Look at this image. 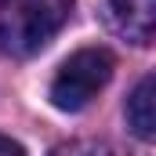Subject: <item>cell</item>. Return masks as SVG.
<instances>
[{
  "label": "cell",
  "instance_id": "obj_3",
  "mask_svg": "<svg viewBox=\"0 0 156 156\" xmlns=\"http://www.w3.org/2000/svg\"><path fill=\"white\" fill-rule=\"evenodd\" d=\"M102 15H105V26L116 37L131 40L138 47H149L153 44L156 0H102Z\"/></svg>",
  "mask_w": 156,
  "mask_h": 156
},
{
  "label": "cell",
  "instance_id": "obj_6",
  "mask_svg": "<svg viewBox=\"0 0 156 156\" xmlns=\"http://www.w3.org/2000/svg\"><path fill=\"white\" fill-rule=\"evenodd\" d=\"M0 156H26V149H22L18 142H11V138L0 134Z\"/></svg>",
  "mask_w": 156,
  "mask_h": 156
},
{
  "label": "cell",
  "instance_id": "obj_4",
  "mask_svg": "<svg viewBox=\"0 0 156 156\" xmlns=\"http://www.w3.org/2000/svg\"><path fill=\"white\" fill-rule=\"evenodd\" d=\"M153 87L156 80L153 73H145V76L134 83V91L127 94V127L142 138V142H153L156 134V109H153Z\"/></svg>",
  "mask_w": 156,
  "mask_h": 156
},
{
  "label": "cell",
  "instance_id": "obj_2",
  "mask_svg": "<svg viewBox=\"0 0 156 156\" xmlns=\"http://www.w3.org/2000/svg\"><path fill=\"white\" fill-rule=\"evenodd\" d=\"M116 69V58L105 47H80L69 55L51 80V105L62 113H80L109 80Z\"/></svg>",
  "mask_w": 156,
  "mask_h": 156
},
{
  "label": "cell",
  "instance_id": "obj_1",
  "mask_svg": "<svg viewBox=\"0 0 156 156\" xmlns=\"http://www.w3.org/2000/svg\"><path fill=\"white\" fill-rule=\"evenodd\" d=\"M76 0H0V55L29 58L69 22Z\"/></svg>",
  "mask_w": 156,
  "mask_h": 156
},
{
  "label": "cell",
  "instance_id": "obj_5",
  "mask_svg": "<svg viewBox=\"0 0 156 156\" xmlns=\"http://www.w3.org/2000/svg\"><path fill=\"white\" fill-rule=\"evenodd\" d=\"M51 156H116L105 142H91V138H76V142H62L55 145Z\"/></svg>",
  "mask_w": 156,
  "mask_h": 156
}]
</instances>
